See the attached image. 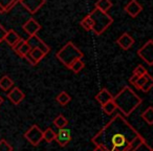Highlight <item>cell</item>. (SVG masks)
Wrapping results in <instances>:
<instances>
[{
	"mask_svg": "<svg viewBox=\"0 0 153 151\" xmlns=\"http://www.w3.org/2000/svg\"><path fill=\"white\" fill-rule=\"evenodd\" d=\"M134 151H152V149H151V147H149L148 145H147V143L144 141V142H142L136 147Z\"/></svg>",
	"mask_w": 153,
	"mask_h": 151,
	"instance_id": "44dd1931",
	"label": "cell"
},
{
	"mask_svg": "<svg viewBox=\"0 0 153 151\" xmlns=\"http://www.w3.org/2000/svg\"><path fill=\"white\" fill-rule=\"evenodd\" d=\"M137 79H138L137 76H135V74H133V76H132V77L130 78V83L133 84V85H134V84H135V82H136V80H137Z\"/></svg>",
	"mask_w": 153,
	"mask_h": 151,
	"instance_id": "cb8c5ba5",
	"label": "cell"
},
{
	"mask_svg": "<svg viewBox=\"0 0 153 151\" xmlns=\"http://www.w3.org/2000/svg\"><path fill=\"white\" fill-rule=\"evenodd\" d=\"M3 103V98H1V97H0V105L2 104Z\"/></svg>",
	"mask_w": 153,
	"mask_h": 151,
	"instance_id": "484cf974",
	"label": "cell"
},
{
	"mask_svg": "<svg viewBox=\"0 0 153 151\" xmlns=\"http://www.w3.org/2000/svg\"><path fill=\"white\" fill-rule=\"evenodd\" d=\"M117 43H119V45L122 47V48L128 49L132 46V44H133V39H132L129 35L124 34L123 36L117 40Z\"/></svg>",
	"mask_w": 153,
	"mask_h": 151,
	"instance_id": "ba28073f",
	"label": "cell"
},
{
	"mask_svg": "<svg viewBox=\"0 0 153 151\" xmlns=\"http://www.w3.org/2000/svg\"><path fill=\"white\" fill-rule=\"evenodd\" d=\"M14 85V82L13 80L10 79L7 76H4L0 79V88L4 91H7L9 89H11V87Z\"/></svg>",
	"mask_w": 153,
	"mask_h": 151,
	"instance_id": "7c38bea8",
	"label": "cell"
},
{
	"mask_svg": "<svg viewBox=\"0 0 153 151\" xmlns=\"http://www.w3.org/2000/svg\"><path fill=\"white\" fill-rule=\"evenodd\" d=\"M102 109H103V111L106 113V115H111V113H112L113 111L117 109V105H115V103L113 102V100L109 101L108 103H106L105 105H103Z\"/></svg>",
	"mask_w": 153,
	"mask_h": 151,
	"instance_id": "2e32d148",
	"label": "cell"
},
{
	"mask_svg": "<svg viewBox=\"0 0 153 151\" xmlns=\"http://www.w3.org/2000/svg\"><path fill=\"white\" fill-rule=\"evenodd\" d=\"M83 67H84V63L80 59L76 60L74 62H72V63L70 64V66H69L70 69H72L74 72H79Z\"/></svg>",
	"mask_w": 153,
	"mask_h": 151,
	"instance_id": "ac0fdd59",
	"label": "cell"
},
{
	"mask_svg": "<svg viewBox=\"0 0 153 151\" xmlns=\"http://www.w3.org/2000/svg\"><path fill=\"white\" fill-rule=\"evenodd\" d=\"M0 151H13V147L5 140H0Z\"/></svg>",
	"mask_w": 153,
	"mask_h": 151,
	"instance_id": "d6986e66",
	"label": "cell"
},
{
	"mask_svg": "<svg viewBox=\"0 0 153 151\" xmlns=\"http://www.w3.org/2000/svg\"><path fill=\"white\" fill-rule=\"evenodd\" d=\"M138 55L143 58V60L147 62L148 64H152V51H151V46L149 49H147V45H145L143 48L140 49L138 51Z\"/></svg>",
	"mask_w": 153,
	"mask_h": 151,
	"instance_id": "9c48e42d",
	"label": "cell"
},
{
	"mask_svg": "<svg viewBox=\"0 0 153 151\" xmlns=\"http://www.w3.org/2000/svg\"><path fill=\"white\" fill-rule=\"evenodd\" d=\"M94 151H110L107 147H105L104 145H97V147L94 148Z\"/></svg>",
	"mask_w": 153,
	"mask_h": 151,
	"instance_id": "603a6c76",
	"label": "cell"
},
{
	"mask_svg": "<svg viewBox=\"0 0 153 151\" xmlns=\"http://www.w3.org/2000/svg\"><path fill=\"white\" fill-rule=\"evenodd\" d=\"M82 53L78 48L74 47V45L71 42L67 43L65 46L62 48V51H60L57 54V57L64 65H66L67 67H69L70 64L72 62H74L76 60H79L82 58Z\"/></svg>",
	"mask_w": 153,
	"mask_h": 151,
	"instance_id": "6da1fadb",
	"label": "cell"
},
{
	"mask_svg": "<svg viewBox=\"0 0 153 151\" xmlns=\"http://www.w3.org/2000/svg\"><path fill=\"white\" fill-rule=\"evenodd\" d=\"M149 79H151V77L149 76L148 74H146L145 76H143V77H138V79L136 80L134 86H135L136 88H138V89H140V88H142V86L144 85V84L146 83Z\"/></svg>",
	"mask_w": 153,
	"mask_h": 151,
	"instance_id": "e0dca14e",
	"label": "cell"
},
{
	"mask_svg": "<svg viewBox=\"0 0 153 151\" xmlns=\"http://www.w3.org/2000/svg\"><path fill=\"white\" fill-rule=\"evenodd\" d=\"M110 151H122V150H119V149H115V148H112V149H110Z\"/></svg>",
	"mask_w": 153,
	"mask_h": 151,
	"instance_id": "d4e9b609",
	"label": "cell"
},
{
	"mask_svg": "<svg viewBox=\"0 0 153 151\" xmlns=\"http://www.w3.org/2000/svg\"><path fill=\"white\" fill-rule=\"evenodd\" d=\"M24 138H25L33 146H38L41 141L43 140V131L39 128V126L33 125L32 127L24 133Z\"/></svg>",
	"mask_w": 153,
	"mask_h": 151,
	"instance_id": "7a4b0ae2",
	"label": "cell"
},
{
	"mask_svg": "<svg viewBox=\"0 0 153 151\" xmlns=\"http://www.w3.org/2000/svg\"><path fill=\"white\" fill-rule=\"evenodd\" d=\"M4 40L7 41V42L9 43V44L11 45V46L14 47L20 41V38H19V36H18V35L16 34L15 32L11 30V32H9L7 35H5Z\"/></svg>",
	"mask_w": 153,
	"mask_h": 151,
	"instance_id": "30bf717a",
	"label": "cell"
},
{
	"mask_svg": "<svg viewBox=\"0 0 153 151\" xmlns=\"http://www.w3.org/2000/svg\"><path fill=\"white\" fill-rule=\"evenodd\" d=\"M129 143H131V142H128L127 136L124 133H122V132H115V133H113L112 135H111L110 144H111V146H112V148L119 149V150L123 151V149L125 148Z\"/></svg>",
	"mask_w": 153,
	"mask_h": 151,
	"instance_id": "3957f363",
	"label": "cell"
},
{
	"mask_svg": "<svg viewBox=\"0 0 153 151\" xmlns=\"http://www.w3.org/2000/svg\"><path fill=\"white\" fill-rule=\"evenodd\" d=\"M61 147H65L71 141V133L67 128H60L56 133V140Z\"/></svg>",
	"mask_w": 153,
	"mask_h": 151,
	"instance_id": "277c9868",
	"label": "cell"
},
{
	"mask_svg": "<svg viewBox=\"0 0 153 151\" xmlns=\"http://www.w3.org/2000/svg\"><path fill=\"white\" fill-rule=\"evenodd\" d=\"M142 118L145 122L149 124V125H152L153 124V108L151 106H149L144 112L142 113Z\"/></svg>",
	"mask_w": 153,
	"mask_h": 151,
	"instance_id": "4fadbf2b",
	"label": "cell"
},
{
	"mask_svg": "<svg viewBox=\"0 0 153 151\" xmlns=\"http://www.w3.org/2000/svg\"><path fill=\"white\" fill-rule=\"evenodd\" d=\"M68 121L66 120V118L63 115H59L55 120H53V125L60 129V128H65V126L67 125Z\"/></svg>",
	"mask_w": 153,
	"mask_h": 151,
	"instance_id": "5bb4252c",
	"label": "cell"
},
{
	"mask_svg": "<svg viewBox=\"0 0 153 151\" xmlns=\"http://www.w3.org/2000/svg\"><path fill=\"white\" fill-rule=\"evenodd\" d=\"M153 85V81H152V78L151 79H149L148 81L146 82V83L144 84V85L142 86V88H140V90H143V91L145 92H148L149 90L151 89V87H152Z\"/></svg>",
	"mask_w": 153,
	"mask_h": 151,
	"instance_id": "7402d4cb",
	"label": "cell"
},
{
	"mask_svg": "<svg viewBox=\"0 0 153 151\" xmlns=\"http://www.w3.org/2000/svg\"><path fill=\"white\" fill-rule=\"evenodd\" d=\"M7 98H9V100H11V102L13 103V104L19 105L20 103L22 102V100L25 98V96H24V94L19 88L15 87L14 89H12L11 91L7 94Z\"/></svg>",
	"mask_w": 153,
	"mask_h": 151,
	"instance_id": "5b68a950",
	"label": "cell"
},
{
	"mask_svg": "<svg viewBox=\"0 0 153 151\" xmlns=\"http://www.w3.org/2000/svg\"><path fill=\"white\" fill-rule=\"evenodd\" d=\"M14 47H15L18 55L21 56V57H26L30 54V49H32V47L28 45V43L26 41H19Z\"/></svg>",
	"mask_w": 153,
	"mask_h": 151,
	"instance_id": "52a82bcc",
	"label": "cell"
},
{
	"mask_svg": "<svg viewBox=\"0 0 153 151\" xmlns=\"http://www.w3.org/2000/svg\"><path fill=\"white\" fill-rule=\"evenodd\" d=\"M146 74H147L146 68L142 65H138L133 71V74H135V76H137V77H143V76H145Z\"/></svg>",
	"mask_w": 153,
	"mask_h": 151,
	"instance_id": "ffe728a7",
	"label": "cell"
},
{
	"mask_svg": "<svg viewBox=\"0 0 153 151\" xmlns=\"http://www.w3.org/2000/svg\"><path fill=\"white\" fill-rule=\"evenodd\" d=\"M96 100L100 103L101 106H103V105H105L106 103H108L109 101H112L113 96L106 89V88H103V89L96 96Z\"/></svg>",
	"mask_w": 153,
	"mask_h": 151,
	"instance_id": "8992f818",
	"label": "cell"
},
{
	"mask_svg": "<svg viewBox=\"0 0 153 151\" xmlns=\"http://www.w3.org/2000/svg\"><path fill=\"white\" fill-rule=\"evenodd\" d=\"M43 140L46 143H51L56 140V132L51 128H47L45 131H43Z\"/></svg>",
	"mask_w": 153,
	"mask_h": 151,
	"instance_id": "9a60e30c",
	"label": "cell"
},
{
	"mask_svg": "<svg viewBox=\"0 0 153 151\" xmlns=\"http://www.w3.org/2000/svg\"><path fill=\"white\" fill-rule=\"evenodd\" d=\"M56 101H57L60 105H62V106H65V105H67L68 103L71 101V98H70V96L66 91H62L57 96Z\"/></svg>",
	"mask_w": 153,
	"mask_h": 151,
	"instance_id": "8fae6325",
	"label": "cell"
}]
</instances>
